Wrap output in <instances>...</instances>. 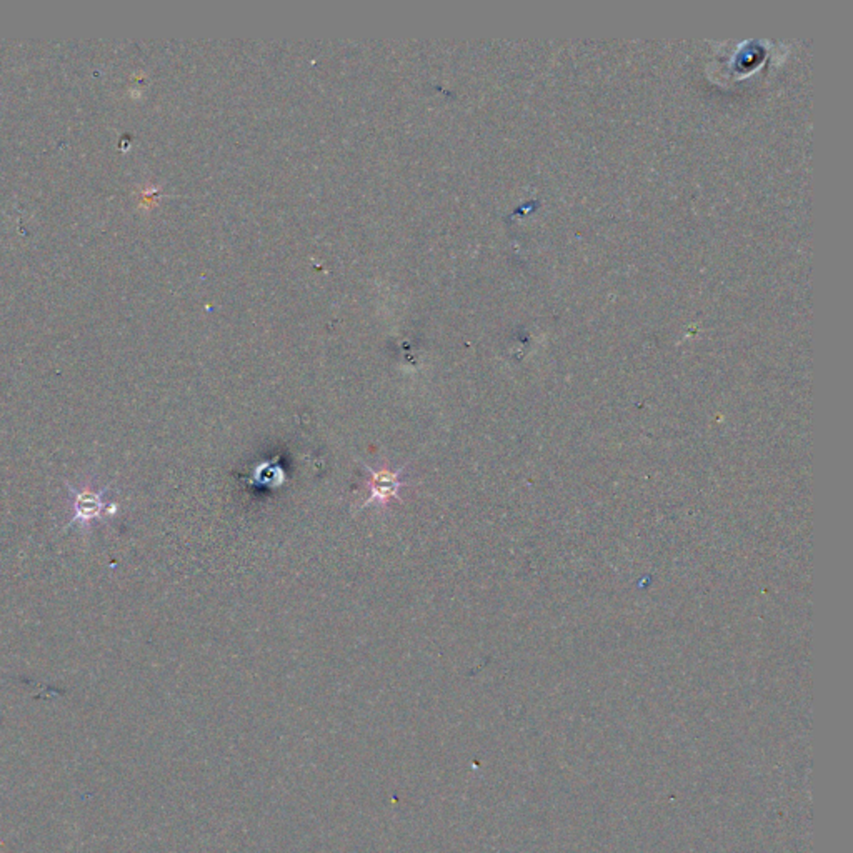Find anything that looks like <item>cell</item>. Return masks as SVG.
I'll return each instance as SVG.
<instances>
[{
  "label": "cell",
  "mask_w": 853,
  "mask_h": 853,
  "mask_svg": "<svg viewBox=\"0 0 853 853\" xmlns=\"http://www.w3.org/2000/svg\"><path fill=\"white\" fill-rule=\"evenodd\" d=\"M369 471L372 472V495L367 501V505L373 502H389V499H392V497L397 499V492H399L402 485L399 475L391 472H373L372 469H369Z\"/></svg>",
  "instance_id": "cell-2"
},
{
  "label": "cell",
  "mask_w": 853,
  "mask_h": 853,
  "mask_svg": "<svg viewBox=\"0 0 853 853\" xmlns=\"http://www.w3.org/2000/svg\"><path fill=\"white\" fill-rule=\"evenodd\" d=\"M71 492L75 495L74 499V512L75 517L72 519L71 525L75 522L85 523L101 517L104 509L107 507V502L104 501V495L107 493V489L102 492H94V491H74Z\"/></svg>",
  "instance_id": "cell-1"
}]
</instances>
